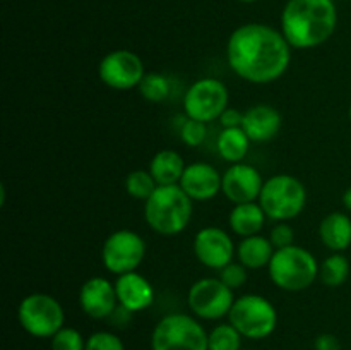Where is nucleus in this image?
I'll use <instances>...</instances> for the list:
<instances>
[{"label":"nucleus","instance_id":"nucleus-13","mask_svg":"<svg viewBox=\"0 0 351 350\" xmlns=\"http://www.w3.org/2000/svg\"><path fill=\"white\" fill-rule=\"evenodd\" d=\"M195 257L209 270H221L233 261L235 244L232 235L219 226H204L194 237Z\"/></svg>","mask_w":351,"mask_h":350},{"label":"nucleus","instance_id":"nucleus-6","mask_svg":"<svg viewBox=\"0 0 351 350\" xmlns=\"http://www.w3.org/2000/svg\"><path fill=\"white\" fill-rule=\"evenodd\" d=\"M204 326L195 316L171 312L156 323L151 335V350H209Z\"/></svg>","mask_w":351,"mask_h":350},{"label":"nucleus","instance_id":"nucleus-23","mask_svg":"<svg viewBox=\"0 0 351 350\" xmlns=\"http://www.w3.org/2000/svg\"><path fill=\"white\" fill-rule=\"evenodd\" d=\"M252 141L245 134L242 127H232V129H223L219 132L216 148H218L219 156L228 163H240L249 153V148Z\"/></svg>","mask_w":351,"mask_h":350},{"label":"nucleus","instance_id":"nucleus-17","mask_svg":"<svg viewBox=\"0 0 351 350\" xmlns=\"http://www.w3.org/2000/svg\"><path fill=\"white\" fill-rule=\"evenodd\" d=\"M119 305L129 312H141L149 307L154 301V288L146 277L137 271L120 275L115 281Z\"/></svg>","mask_w":351,"mask_h":350},{"label":"nucleus","instance_id":"nucleus-24","mask_svg":"<svg viewBox=\"0 0 351 350\" xmlns=\"http://www.w3.org/2000/svg\"><path fill=\"white\" fill-rule=\"evenodd\" d=\"M350 261L341 253H335L322 261L319 266V278L326 287L338 288L348 280Z\"/></svg>","mask_w":351,"mask_h":350},{"label":"nucleus","instance_id":"nucleus-4","mask_svg":"<svg viewBox=\"0 0 351 350\" xmlns=\"http://www.w3.org/2000/svg\"><path fill=\"white\" fill-rule=\"evenodd\" d=\"M317 259L311 250L300 246H290L274 250L267 266L271 281L285 292L307 290L319 278Z\"/></svg>","mask_w":351,"mask_h":350},{"label":"nucleus","instance_id":"nucleus-10","mask_svg":"<svg viewBox=\"0 0 351 350\" xmlns=\"http://www.w3.org/2000/svg\"><path fill=\"white\" fill-rule=\"evenodd\" d=\"M235 290L215 277H206L194 281L189 288L187 304L195 318L216 321L230 314L235 302Z\"/></svg>","mask_w":351,"mask_h":350},{"label":"nucleus","instance_id":"nucleus-11","mask_svg":"<svg viewBox=\"0 0 351 350\" xmlns=\"http://www.w3.org/2000/svg\"><path fill=\"white\" fill-rule=\"evenodd\" d=\"M144 256L146 242L139 233L129 229H120L110 233L101 249L103 266L117 277L136 271L144 261Z\"/></svg>","mask_w":351,"mask_h":350},{"label":"nucleus","instance_id":"nucleus-5","mask_svg":"<svg viewBox=\"0 0 351 350\" xmlns=\"http://www.w3.org/2000/svg\"><path fill=\"white\" fill-rule=\"evenodd\" d=\"M257 202L273 222H290L305 209L307 189L295 175L278 174L264 180Z\"/></svg>","mask_w":351,"mask_h":350},{"label":"nucleus","instance_id":"nucleus-15","mask_svg":"<svg viewBox=\"0 0 351 350\" xmlns=\"http://www.w3.org/2000/svg\"><path fill=\"white\" fill-rule=\"evenodd\" d=\"M81 309L93 319L112 318L119 305L115 283L105 277H93L82 283L79 290Z\"/></svg>","mask_w":351,"mask_h":350},{"label":"nucleus","instance_id":"nucleus-9","mask_svg":"<svg viewBox=\"0 0 351 350\" xmlns=\"http://www.w3.org/2000/svg\"><path fill=\"white\" fill-rule=\"evenodd\" d=\"M230 93L225 82L215 78L197 79L184 96V112L187 119L209 124L218 120L228 108Z\"/></svg>","mask_w":351,"mask_h":350},{"label":"nucleus","instance_id":"nucleus-35","mask_svg":"<svg viewBox=\"0 0 351 350\" xmlns=\"http://www.w3.org/2000/svg\"><path fill=\"white\" fill-rule=\"evenodd\" d=\"M343 205H345V208L351 213V185L346 189L345 194H343Z\"/></svg>","mask_w":351,"mask_h":350},{"label":"nucleus","instance_id":"nucleus-28","mask_svg":"<svg viewBox=\"0 0 351 350\" xmlns=\"http://www.w3.org/2000/svg\"><path fill=\"white\" fill-rule=\"evenodd\" d=\"M51 350H86V338L79 329L64 326L50 338Z\"/></svg>","mask_w":351,"mask_h":350},{"label":"nucleus","instance_id":"nucleus-3","mask_svg":"<svg viewBox=\"0 0 351 350\" xmlns=\"http://www.w3.org/2000/svg\"><path fill=\"white\" fill-rule=\"evenodd\" d=\"M194 202L178 184L158 185L144 201V220L151 230L165 237L178 235L189 226Z\"/></svg>","mask_w":351,"mask_h":350},{"label":"nucleus","instance_id":"nucleus-18","mask_svg":"<svg viewBox=\"0 0 351 350\" xmlns=\"http://www.w3.org/2000/svg\"><path fill=\"white\" fill-rule=\"evenodd\" d=\"M281 124V113L274 106L259 103L243 113L242 129L254 143H267L280 134Z\"/></svg>","mask_w":351,"mask_h":350},{"label":"nucleus","instance_id":"nucleus-21","mask_svg":"<svg viewBox=\"0 0 351 350\" xmlns=\"http://www.w3.org/2000/svg\"><path fill=\"white\" fill-rule=\"evenodd\" d=\"M274 250L276 249L271 244L269 237L257 233V235L243 237L240 240L237 247V256L247 270H261L264 266H269Z\"/></svg>","mask_w":351,"mask_h":350},{"label":"nucleus","instance_id":"nucleus-12","mask_svg":"<svg viewBox=\"0 0 351 350\" xmlns=\"http://www.w3.org/2000/svg\"><path fill=\"white\" fill-rule=\"evenodd\" d=\"M144 74V64L137 54L130 50H113L101 58L98 65V75L103 84L119 91L134 89L141 84Z\"/></svg>","mask_w":351,"mask_h":350},{"label":"nucleus","instance_id":"nucleus-36","mask_svg":"<svg viewBox=\"0 0 351 350\" xmlns=\"http://www.w3.org/2000/svg\"><path fill=\"white\" fill-rule=\"evenodd\" d=\"M239 2H243V3H254V2H257V0H239Z\"/></svg>","mask_w":351,"mask_h":350},{"label":"nucleus","instance_id":"nucleus-26","mask_svg":"<svg viewBox=\"0 0 351 350\" xmlns=\"http://www.w3.org/2000/svg\"><path fill=\"white\" fill-rule=\"evenodd\" d=\"M158 184L149 170H132L125 177V191L130 198L147 201L149 196L156 191Z\"/></svg>","mask_w":351,"mask_h":350},{"label":"nucleus","instance_id":"nucleus-22","mask_svg":"<svg viewBox=\"0 0 351 350\" xmlns=\"http://www.w3.org/2000/svg\"><path fill=\"white\" fill-rule=\"evenodd\" d=\"M185 161L178 151L161 150L149 161V172L158 185L180 184V178L185 172Z\"/></svg>","mask_w":351,"mask_h":350},{"label":"nucleus","instance_id":"nucleus-1","mask_svg":"<svg viewBox=\"0 0 351 350\" xmlns=\"http://www.w3.org/2000/svg\"><path fill=\"white\" fill-rule=\"evenodd\" d=\"M226 60L243 81L269 84L290 67L291 47L281 31L267 24H242L230 34Z\"/></svg>","mask_w":351,"mask_h":350},{"label":"nucleus","instance_id":"nucleus-29","mask_svg":"<svg viewBox=\"0 0 351 350\" xmlns=\"http://www.w3.org/2000/svg\"><path fill=\"white\" fill-rule=\"evenodd\" d=\"M208 136V127L204 122H199L194 119H185L180 127V139L185 146L197 148L204 143Z\"/></svg>","mask_w":351,"mask_h":350},{"label":"nucleus","instance_id":"nucleus-16","mask_svg":"<svg viewBox=\"0 0 351 350\" xmlns=\"http://www.w3.org/2000/svg\"><path fill=\"white\" fill-rule=\"evenodd\" d=\"M223 175L206 161H195L185 167L180 178V187L192 201H209L221 191Z\"/></svg>","mask_w":351,"mask_h":350},{"label":"nucleus","instance_id":"nucleus-7","mask_svg":"<svg viewBox=\"0 0 351 350\" xmlns=\"http://www.w3.org/2000/svg\"><path fill=\"white\" fill-rule=\"evenodd\" d=\"M228 319L243 338L264 340L276 329L278 311L264 295L245 294L235 299Z\"/></svg>","mask_w":351,"mask_h":350},{"label":"nucleus","instance_id":"nucleus-2","mask_svg":"<svg viewBox=\"0 0 351 350\" xmlns=\"http://www.w3.org/2000/svg\"><path fill=\"white\" fill-rule=\"evenodd\" d=\"M338 9L332 0H288L281 12V33L291 48L321 47L332 36Z\"/></svg>","mask_w":351,"mask_h":350},{"label":"nucleus","instance_id":"nucleus-33","mask_svg":"<svg viewBox=\"0 0 351 350\" xmlns=\"http://www.w3.org/2000/svg\"><path fill=\"white\" fill-rule=\"evenodd\" d=\"M219 124H221L223 129H232V127H242L243 122V113L237 108H226L225 112L219 117Z\"/></svg>","mask_w":351,"mask_h":350},{"label":"nucleus","instance_id":"nucleus-30","mask_svg":"<svg viewBox=\"0 0 351 350\" xmlns=\"http://www.w3.org/2000/svg\"><path fill=\"white\" fill-rule=\"evenodd\" d=\"M86 350H125V345L115 333L96 331L86 338Z\"/></svg>","mask_w":351,"mask_h":350},{"label":"nucleus","instance_id":"nucleus-27","mask_svg":"<svg viewBox=\"0 0 351 350\" xmlns=\"http://www.w3.org/2000/svg\"><path fill=\"white\" fill-rule=\"evenodd\" d=\"M137 89L144 100L151 103H160L170 95V81L167 75L160 72H146Z\"/></svg>","mask_w":351,"mask_h":350},{"label":"nucleus","instance_id":"nucleus-8","mask_svg":"<svg viewBox=\"0 0 351 350\" xmlns=\"http://www.w3.org/2000/svg\"><path fill=\"white\" fill-rule=\"evenodd\" d=\"M17 319L27 335L34 338H51L64 328L65 312L60 302L50 294H29L17 307Z\"/></svg>","mask_w":351,"mask_h":350},{"label":"nucleus","instance_id":"nucleus-34","mask_svg":"<svg viewBox=\"0 0 351 350\" xmlns=\"http://www.w3.org/2000/svg\"><path fill=\"white\" fill-rule=\"evenodd\" d=\"M315 350H341V343H339L338 336H335L332 333H322L315 338L314 342Z\"/></svg>","mask_w":351,"mask_h":350},{"label":"nucleus","instance_id":"nucleus-14","mask_svg":"<svg viewBox=\"0 0 351 350\" xmlns=\"http://www.w3.org/2000/svg\"><path fill=\"white\" fill-rule=\"evenodd\" d=\"M263 185L264 178L261 172L254 165L240 161V163H233L223 174L221 192L233 205H242V202L257 201Z\"/></svg>","mask_w":351,"mask_h":350},{"label":"nucleus","instance_id":"nucleus-32","mask_svg":"<svg viewBox=\"0 0 351 350\" xmlns=\"http://www.w3.org/2000/svg\"><path fill=\"white\" fill-rule=\"evenodd\" d=\"M269 240L274 246V249H285V247H290L295 244V232L288 222H278L273 226L269 233Z\"/></svg>","mask_w":351,"mask_h":350},{"label":"nucleus","instance_id":"nucleus-31","mask_svg":"<svg viewBox=\"0 0 351 350\" xmlns=\"http://www.w3.org/2000/svg\"><path fill=\"white\" fill-rule=\"evenodd\" d=\"M247 278H249V270H247L240 261L239 263L232 261V263H228L225 268L219 270V280H221L225 285H228L232 290H237V288L243 287Z\"/></svg>","mask_w":351,"mask_h":350},{"label":"nucleus","instance_id":"nucleus-19","mask_svg":"<svg viewBox=\"0 0 351 350\" xmlns=\"http://www.w3.org/2000/svg\"><path fill=\"white\" fill-rule=\"evenodd\" d=\"M322 244L332 253H343L351 246V218L343 211H332L319 225Z\"/></svg>","mask_w":351,"mask_h":350},{"label":"nucleus","instance_id":"nucleus-25","mask_svg":"<svg viewBox=\"0 0 351 350\" xmlns=\"http://www.w3.org/2000/svg\"><path fill=\"white\" fill-rule=\"evenodd\" d=\"M242 338L232 323H221L209 331L208 347L209 350H240Z\"/></svg>","mask_w":351,"mask_h":350},{"label":"nucleus","instance_id":"nucleus-20","mask_svg":"<svg viewBox=\"0 0 351 350\" xmlns=\"http://www.w3.org/2000/svg\"><path fill=\"white\" fill-rule=\"evenodd\" d=\"M266 218V213L257 201L242 202V205H235L232 208L228 216V225L237 235L250 237L261 233Z\"/></svg>","mask_w":351,"mask_h":350},{"label":"nucleus","instance_id":"nucleus-37","mask_svg":"<svg viewBox=\"0 0 351 350\" xmlns=\"http://www.w3.org/2000/svg\"><path fill=\"white\" fill-rule=\"evenodd\" d=\"M350 119H351V105H350Z\"/></svg>","mask_w":351,"mask_h":350}]
</instances>
